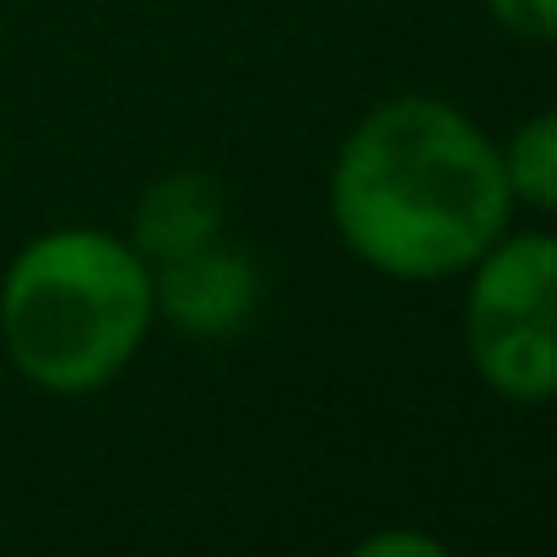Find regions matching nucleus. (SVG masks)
<instances>
[{
  "mask_svg": "<svg viewBox=\"0 0 557 557\" xmlns=\"http://www.w3.org/2000/svg\"><path fill=\"white\" fill-rule=\"evenodd\" d=\"M515 216L504 147L449 98L373 103L331 163V222L379 276L444 282L471 271Z\"/></svg>",
  "mask_w": 557,
  "mask_h": 557,
  "instance_id": "f257e3e1",
  "label": "nucleus"
},
{
  "mask_svg": "<svg viewBox=\"0 0 557 557\" xmlns=\"http://www.w3.org/2000/svg\"><path fill=\"white\" fill-rule=\"evenodd\" d=\"M152 320V265L103 227L38 233L0 276V347L44 395L109 389Z\"/></svg>",
  "mask_w": 557,
  "mask_h": 557,
  "instance_id": "f03ea898",
  "label": "nucleus"
},
{
  "mask_svg": "<svg viewBox=\"0 0 557 557\" xmlns=\"http://www.w3.org/2000/svg\"><path fill=\"white\" fill-rule=\"evenodd\" d=\"M466 358L476 379L515 400H557V238L553 233H504L466 287Z\"/></svg>",
  "mask_w": 557,
  "mask_h": 557,
  "instance_id": "7ed1b4c3",
  "label": "nucleus"
},
{
  "mask_svg": "<svg viewBox=\"0 0 557 557\" xmlns=\"http://www.w3.org/2000/svg\"><path fill=\"white\" fill-rule=\"evenodd\" d=\"M260 298H265L260 265L244 249H233L227 238H216L195 255H180L169 265H152V304L189 342L238 336L260 314Z\"/></svg>",
  "mask_w": 557,
  "mask_h": 557,
  "instance_id": "20e7f679",
  "label": "nucleus"
},
{
  "mask_svg": "<svg viewBox=\"0 0 557 557\" xmlns=\"http://www.w3.org/2000/svg\"><path fill=\"white\" fill-rule=\"evenodd\" d=\"M216 238H227V195L200 169L158 174L131 211V249L147 265H169Z\"/></svg>",
  "mask_w": 557,
  "mask_h": 557,
  "instance_id": "39448f33",
  "label": "nucleus"
},
{
  "mask_svg": "<svg viewBox=\"0 0 557 557\" xmlns=\"http://www.w3.org/2000/svg\"><path fill=\"white\" fill-rule=\"evenodd\" d=\"M504 169H509L515 200H525V206L557 216V103L542 109V114H531V120L509 136Z\"/></svg>",
  "mask_w": 557,
  "mask_h": 557,
  "instance_id": "423d86ee",
  "label": "nucleus"
},
{
  "mask_svg": "<svg viewBox=\"0 0 557 557\" xmlns=\"http://www.w3.org/2000/svg\"><path fill=\"white\" fill-rule=\"evenodd\" d=\"M493 22L509 27L515 38L531 44H557V0H487Z\"/></svg>",
  "mask_w": 557,
  "mask_h": 557,
  "instance_id": "0eeeda50",
  "label": "nucleus"
},
{
  "mask_svg": "<svg viewBox=\"0 0 557 557\" xmlns=\"http://www.w3.org/2000/svg\"><path fill=\"white\" fill-rule=\"evenodd\" d=\"M347 557H455L438 536H428V531H411V525H389V531H373L363 536L358 547Z\"/></svg>",
  "mask_w": 557,
  "mask_h": 557,
  "instance_id": "6e6552de",
  "label": "nucleus"
}]
</instances>
